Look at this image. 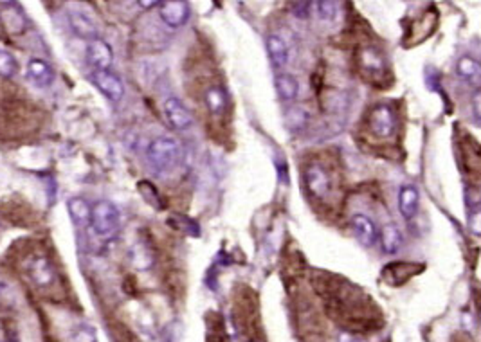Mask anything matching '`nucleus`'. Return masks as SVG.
<instances>
[{
	"mask_svg": "<svg viewBox=\"0 0 481 342\" xmlns=\"http://www.w3.org/2000/svg\"><path fill=\"white\" fill-rule=\"evenodd\" d=\"M26 78L31 81L33 85L38 87V89H47V87L53 85L54 71L47 62L35 58L27 63Z\"/></svg>",
	"mask_w": 481,
	"mask_h": 342,
	"instance_id": "f8f14e48",
	"label": "nucleus"
},
{
	"mask_svg": "<svg viewBox=\"0 0 481 342\" xmlns=\"http://www.w3.org/2000/svg\"><path fill=\"white\" fill-rule=\"evenodd\" d=\"M137 4H139L141 8H144V9H150V8H155V6H159V2H155V0H141V2H137Z\"/></svg>",
	"mask_w": 481,
	"mask_h": 342,
	"instance_id": "cd10ccee",
	"label": "nucleus"
},
{
	"mask_svg": "<svg viewBox=\"0 0 481 342\" xmlns=\"http://www.w3.org/2000/svg\"><path fill=\"white\" fill-rule=\"evenodd\" d=\"M357 62H359V72L365 80L371 81V85L386 80L387 63L375 47H360Z\"/></svg>",
	"mask_w": 481,
	"mask_h": 342,
	"instance_id": "7ed1b4c3",
	"label": "nucleus"
},
{
	"mask_svg": "<svg viewBox=\"0 0 481 342\" xmlns=\"http://www.w3.org/2000/svg\"><path fill=\"white\" fill-rule=\"evenodd\" d=\"M206 101L207 108L213 116H222V114L227 112V107H229V98L225 94V90L220 87H211V89L206 92Z\"/></svg>",
	"mask_w": 481,
	"mask_h": 342,
	"instance_id": "a211bd4d",
	"label": "nucleus"
},
{
	"mask_svg": "<svg viewBox=\"0 0 481 342\" xmlns=\"http://www.w3.org/2000/svg\"><path fill=\"white\" fill-rule=\"evenodd\" d=\"M423 267L419 263H410V261H395V263H390V265L384 267L383 276L386 279V283H390L392 287H402L404 283H408L413 276L420 274Z\"/></svg>",
	"mask_w": 481,
	"mask_h": 342,
	"instance_id": "423d86ee",
	"label": "nucleus"
},
{
	"mask_svg": "<svg viewBox=\"0 0 481 342\" xmlns=\"http://www.w3.org/2000/svg\"><path fill=\"white\" fill-rule=\"evenodd\" d=\"M139 191L143 193V197L146 198L150 204H153L155 207L161 206V204H159V198H161V195H159L157 189L153 188L152 182H148V180H143V182H139Z\"/></svg>",
	"mask_w": 481,
	"mask_h": 342,
	"instance_id": "b1692460",
	"label": "nucleus"
},
{
	"mask_svg": "<svg viewBox=\"0 0 481 342\" xmlns=\"http://www.w3.org/2000/svg\"><path fill=\"white\" fill-rule=\"evenodd\" d=\"M27 272H29V278L33 279V283H36L38 287H47V285H51L56 279L54 267L51 265V261L45 256L33 258L29 261Z\"/></svg>",
	"mask_w": 481,
	"mask_h": 342,
	"instance_id": "ddd939ff",
	"label": "nucleus"
},
{
	"mask_svg": "<svg viewBox=\"0 0 481 342\" xmlns=\"http://www.w3.org/2000/svg\"><path fill=\"white\" fill-rule=\"evenodd\" d=\"M311 2H292L290 4V8L294 9L292 13L296 15L297 18H306L308 15H311Z\"/></svg>",
	"mask_w": 481,
	"mask_h": 342,
	"instance_id": "bb28decb",
	"label": "nucleus"
},
{
	"mask_svg": "<svg viewBox=\"0 0 481 342\" xmlns=\"http://www.w3.org/2000/svg\"><path fill=\"white\" fill-rule=\"evenodd\" d=\"M119 209L110 200H99L90 209V225L99 238H110L119 229Z\"/></svg>",
	"mask_w": 481,
	"mask_h": 342,
	"instance_id": "f03ea898",
	"label": "nucleus"
},
{
	"mask_svg": "<svg viewBox=\"0 0 481 342\" xmlns=\"http://www.w3.org/2000/svg\"><path fill=\"white\" fill-rule=\"evenodd\" d=\"M90 81L110 101H119L123 98V94H125V87H123L121 80L116 74H112V72L96 71L94 74H90Z\"/></svg>",
	"mask_w": 481,
	"mask_h": 342,
	"instance_id": "0eeeda50",
	"label": "nucleus"
},
{
	"mask_svg": "<svg viewBox=\"0 0 481 342\" xmlns=\"http://www.w3.org/2000/svg\"><path fill=\"white\" fill-rule=\"evenodd\" d=\"M419 191L413 186H404L399 193V209H401L404 220H413L419 213Z\"/></svg>",
	"mask_w": 481,
	"mask_h": 342,
	"instance_id": "2eb2a0df",
	"label": "nucleus"
},
{
	"mask_svg": "<svg viewBox=\"0 0 481 342\" xmlns=\"http://www.w3.org/2000/svg\"><path fill=\"white\" fill-rule=\"evenodd\" d=\"M317 9H320V17L323 20H333L335 13H338V4L335 2H317Z\"/></svg>",
	"mask_w": 481,
	"mask_h": 342,
	"instance_id": "393cba45",
	"label": "nucleus"
},
{
	"mask_svg": "<svg viewBox=\"0 0 481 342\" xmlns=\"http://www.w3.org/2000/svg\"><path fill=\"white\" fill-rule=\"evenodd\" d=\"M456 69H458V74L462 78H473L478 72V62L471 58V56H464V58L458 60Z\"/></svg>",
	"mask_w": 481,
	"mask_h": 342,
	"instance_id": "5701e85b",
	"label": "nucleus"
},
{
	"mask_svg": "<svg viewBox=\"0 0 481 342\" xmlns=\"http://www.w3.org/2000/svg\"><path fill=\"white\" fill-rule=\"evenodd\" d=\"M71 342H96L94 330L89 328V326H83V328H80L72 335Z\"/></svg>",
	"mask_w": 481,
	"mask_h": 342,
	"instance_id": "a878e982",
	"label": "nucleus"
},
{
	"mask_svg": "<svg viewBox=\"0 0 481 342\" xmlns=\"http://www.w3.org/2000/svg\"><path fill=\"white\" fill-rule=\"evenodd\" d=\"M164 112L171 128L175 130H188L193 126V114L189 112V108L179 98H168L164 103Z\"/></svg>",
	"mask_w": 481,
	"mask_h": 342,
	"instance_id": "1a4fd4ad",
	"label": "nucleus"
},
{
	"mask_svg": "<svg viewBox=\"0 0 481 342\" xmlns=\"http://www.w3.org/2000/svg\"><path fill=\"white\" fill-rule=\"evenodd\" d=\"M351 227L356 231V236L365 247H371L377 240V229L375 224L366 215H356L351 218Z\"/></svg>",
	"mask_w": 481,
	"mask_h": 342,
	"instance_id": "4468645a",
	"label": "nucleus"
},
{
	"mask_svg": "<svg viewBox=\"0 0 481 342\" xmlns=\"http://www.w3.org/2000/svg\"><path fill=\"white\" fill-rule=\"evenodd\" d=\"M159 15L162 22L170 27L184 26L189 17V6L184 0H166L159 2Z\"/></svg>",
	"mask_w": 481,
	"mask_h": 342,
	"instance_id": "9d476101",
	"label": "nucleus"
},
{
	"mask_svg": "<svg viewBox=\"0 0 481 342\" xmlns=\"http://www.w3.org/2000/svg\"><path fill=\"white\" fill-rule=\"evenodd\" d=\"M87 62L96 69V71H107L112 65L114 53L110 49V45L101 38H94V40L87 42Z\"/></svg>",
	"mask_w": 481,
	"mask_h": 342,
	"instance_id": "6e6552de",
	"label": "nucleus"
},
{
	"mask_svg": "<svg viewBox=\"0 0 481 342\" xmlns=\"http://www.w3.org/2000/svg\"><path fill=\"white\" fill-rule=\"evenodd\" d=\"M67 206L71 218L76 224H87V222H90V206L83 198H71Z\"/></svg>",
	"mask_w": 481,
	"mask_h": 342,
	"instance_id": "412c9836",
	"label": "nucleus"
},
{
	"mask_svg": "<svg viewBox=\"0 0 481 342\" xmlns=\"http://www.w3.org/2000/svg\"><path fill=\"white\" fill-rule=\"evenodd\" d=\"M69 22H71V29L76 33L80 38H85V40H94L98 38V27L94 26V22L87 17L85 13L81 11H72L69 15Z\"/></svg>",
	"mask_w": 481,
	"mask_h": 342,
	"instance_id": "dca6fc26",
	"label": "nucleus"
},
{
	"mask_svg": "<svg viewBox=\"0 0 481 342\" xmlns=\"http://www.w3.org/2000/svg\"><path fill=\"white\" fill-rule=\"evenodd\" d=\"M305 186L314 198H324L332 189V179L323 166L312 164L305 170Z\"/></svg>",
	"mask_w": 481,
	"mask_h": 342,
	"instance_id": "39448f33",
	"label": "nucleus"
},
{
	"mask_svg": "<svg viewBox=\"0 0 481 342\" xmlns=\"http://www.w3.org/2000/svg\"><path fill=\"white\" fill-rule=\"evenodd\" d=\"M437 13H435V9H431V11H428V13H423L422 17H420V20H417V22L413 24V26H410V31H408V36H405V45L408 47H411V45L414 44H420V42H423L426 38H429V36L435 33V29H437Z\"/></svg>",
	"mask_w": 481,
	"mask_h": 342,
	"instance_id": "9b49d317",
	"label": "nucleus"
},
{
	"mask_svg": "<svg viewBox=\"0 0 481 342\" xmlns=\"http://www.w3.org/2000/svg\"><path fill=\"white\" fill-rule=\"evenodd\" d=\"M366 125L369 134L375 135L377 139H390L396 130L395 114L387 105H377L369 110Z\"/></svg>",
	"mask_w": 481,
	"mask_h": 342,
	"instance_id": "20e7f679",
	"label": "nucleus"
},
{
	"mask_svg": "<svg viewBox=\"0 0 481 342\" xmlns=\"http://www.w3.org/2000/svg\"><path fill=\"white\" fill-rule=\"evenodd\" d=\"M274 87L278 96L283 99V101H292L297 96V89H299L296 78H294L292 74H285V72L276 76Z\"/></svg>",
	"mask_w": 481,
	"mask_h": 342,
	"instance_id": "6ab92c4d",
	"label": "nucleus"
},
{
	"mask_svg": "<svg viewBox=\"0 0 481 342\" xmlns=\"http://www.w3.org/2000/svg\"><path fill=\"white\" fill-rule=\"evenodd\" d=\"M18 72V62L15 60V56L8 51H0V78H9L17 76Z\"/></svg>",
	"mask_w": 481,
	"mask_h": 342,
	"instance_id": "4be33fe9",
	"label": "nucleus"
},
{
	"mask_svg": "<svg viewBox=\"0 0 481 342\" xmlns=\"http://www.w3.org/2000/svg\"><path fill=\"white\" fill-rule=\"evenodd\" d=\"M180 157L182 153H180L179 144L170 137H159L152 141L146 150V161L157 173H168V171L175 170L179 166Z\"/></svg>",
	"mask_w": 481,
	"mask_h": 342,
	"instance_id": "f257e3e1",
	"label": "nucleus"
},
{
	"mask_svg": "<svg viewBox=\"0 0 481 342\" xmlns=\"http://www.w3.org/2000/svg\"><path fill=\"white\" fill-rule=\"evenodd\" d=\"M381 245H383L384 252L395 254L402 245L401 231L396 229L395 225H384L383 231H381Z\"/></svg>",
	"mask_w": 481,
	"mask_h": 342,
	"instance_id": "aec40b11",
	"label": "nucleus"
},
{
	"mask_svg": "<svg viewBox=\"0 0 481 342\" xmlns=\"http://www.w3.org/2000/svg\"><path fill=\"white\" fill-rule=\"evenodd\" d=\"M267 53H269V58L272 62L276 69H283L288 62V49L287 44H285L279 36L272 35L267 38Z\"/></svg>",
	"mask_w": 481,
	"mask_h": 342,
	"instance_id": "f3484780",
	"label": "nucleus"
}]
</instances>
